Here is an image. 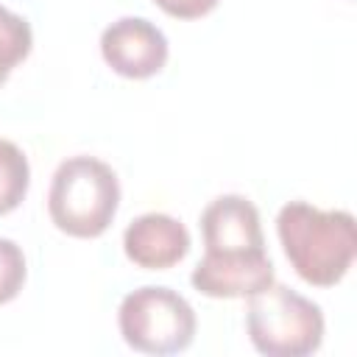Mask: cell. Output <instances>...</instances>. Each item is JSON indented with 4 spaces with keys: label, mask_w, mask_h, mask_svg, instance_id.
<instances>
[{
    "label": "cell",
    "mask_w": 357,
    "mask_h": 357,
    "mask_svg": "<svg viewBox=\"0 0 357 357\" xmlns=\"http://www.w3.org/2000/svg\"><path fill=\"white\" fill-rule=\"evenodd\" d=\"M245 329L259 354L268 357H307L324 343V312L315 301L271 282L248 296Z\"/></svg>",
    "instance_id": "obj_4"
},
{
    "label": "cell",
    "mask_w": 357,
    "mask_h": 357,
    "mask_svg": "<svg viewBox=\"0 0 357 357\" xmlns=\"http://www.w3.org/2000/svg\"><path fill=\"white\" fill-rule=\"evenodd\" d=\"M153 3L176 20H198V17L209 14L220 0H153Z\"/></svg>",
    "instance_id": "obj_11"
},
{
    "label": "cell",
    "mask_w": 357,
    "mask_h": 357,
    "mask_svg": "<svg viewBox=\"0 0 357 357\" xmlns=\"http://www.w3.org/2000/svg\"><path fill=\"white\" fill-rule=\"evenodd\" d=\"M120 206V181L114 170L95 156L64 159L47 190V212L56 229L70 237H100Z\"/></svg>",
    "instance_id": "obj_3"
},
{
    "label": "cell",
    "mask_w": 357,
    "mask_h": 357,
    "mask_svg": "<svg viewBox=\"0 0 357 357\" xmlns=\"http://www.w3.org/2000/svg\"><path fill=\"white\" fill-rule=\"evenodd\" d=\"M25 276H28V268H25L22 248L14 240L0 237V304H8L11 298H17V293L25 284Z\"/></svg>",
    "instance_id": "obj_10"
},
{
    "label": "cell",
    "mask_w": 357,
    "mask_h": 357,
    "mask_svg": "<svg viewBox=\"0 0 357 357\" xmlns=\"http://www.w3.org/2000/svg\"><path fill=\"white\" fill-rule=\"evenodd\" d=\"M276 234L293 271L315 287L337 284L357 254L351 212L318 209L307 201H287L276 215Z\"/></svg>",
    "instance_id": "obj_2"
},
{
    "label": "cell",
    "mask_w": 357,
    "mask_h": 357,
    "mask_svg": "<svg viewBox=\"0 0 357 357\" xmlns=\"http://www.w3.org/2000/svg\"><path fill=\"white\" fill-rule=\"evenodd\" d=\"M204 257L190 282L209 298H248L268 287L276 273L265 251L257 206L245 195H218L201 212Z\"/></svg>",
    "instance_id": "obj_1"
},
{
    "label": "cell",
    "mask_w": 357,
    "mask_h": 357,
    "mask_svg": "<svg viewBox=\"0 0 357 357\" xmlns=\"http://www.w3.org/2000/svg\"><path fill=\"white\" fill-rule=\"evenodd\" d=\"M31 45H33V33L28 20L0 6V86L6 84L8 73L31 53Z\"/></svg>",
    "instance_id": "obj_9"
},
{
    "label": "cell",
    "mask_w": 357,
    "mask_h": 357,
    "mask_svg": "<svg viewBox=\"0 0 357 357\" xmlns=\"http://www.w3.org/2000/svg\"><path fill=\"white\" fill-rule=\"evenodd\" d=\"M117 326L134 351L176 354L195 337V310L176 290L145 284L120 301Z\"/></svg>",
    "instance_id": "obj_5"
},
{
    "label": "cell",
    "mask_w": 357,
    "mask_h": 357,
    "mask_svg": "<svg viewBox=\"0 0 357 357\" xmlns=\"http://www.w3.org/2000/svg\"><path fill=\"white\" fill-rule=\"evenodd\" d=\"M126 257L145 271H167L178 265L190 251V231L181 220L165 212H148L134 218L123 231Z\"/></svg>",
    "instance_id": "obj_7"
},
{
    "label": "cell",
    "mask_w": 357,
    "mask_h": 357,
    "mask_svg": "<svg viewBox=\"0 0 357 357\" xmlns=\"http://www.w3.org/2000/svg\"><path fill=\"white\" fill-rule=\"evenodd\" d=\"M103 61L123 78H151L167 61V36L145 17H120L100 33Z\"/></svg>",
    "instance_id": "obj_6"
},
{
    "label": "cell",
    "mask_w": 357,
    "mask_h": 357,
    "mask_svg": "<svg viewBox=\"0 0 357 357\" xmlns=\"http://www.w3.org/2000/svg\"><path fill=\"white\" fill-rule=\"evenodd\" d=\"M28 156L11 139H0V215H8L22 204V198L28 195Z\"/></svg>",
    "instance_id": "obj_8"
}]
</instances>
